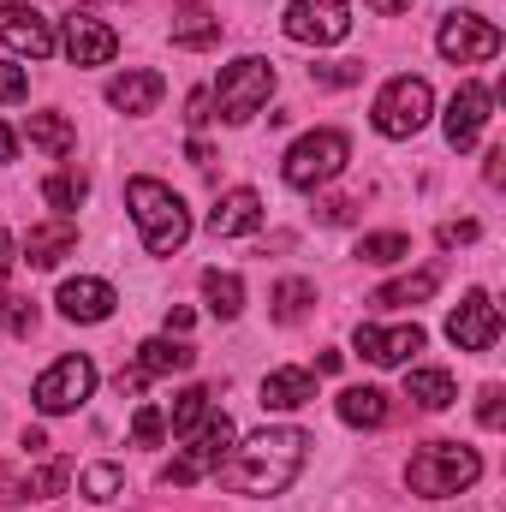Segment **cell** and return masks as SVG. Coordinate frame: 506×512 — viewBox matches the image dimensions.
Segmentation results:
<instances>
[{
    "label": "cell",
    "mask_w": 506,
    "mask_h": 512,
    "mask_svg": "<svg viewBox=\"0 0 506 512\" xmlns=\"http://www.w3.org/2000/svg\"><path fill=\"white\" fill-rule=\"evenodd\" d=\"M304 453H310L304 429H256L251 441L221 465V483L233 495H280L304 471Z\"/></svg>",
    "instance_id": "6da1fadb"
},
{
    "label": "cell",
    "mask_w": 506,
    "mask_h": 512,
    "mask_svg": "<svg viewBox=\"0 0 506 512\" xmlns=\"http://www.w3.org/2000/svg\"><path fill=\"white\" fill-rule=\"evenodd\" d=\"M126 209L131 221H137V233H143V251L149 256H173L185 239H191V209H185V197L173 191V185H161V179H131L126 185Z\"/></svg>",
    "instance_id": "7a4b0ae2"
},
{
    "label": "cell",
    "mask_w": 506,
    "mask_h": 512,
    "mask_svg": "<svg viewBox=\"0 0 506 512\" xmlns=\"http://www.w3.org/2000/svg\"><path fill=\"white\" fill-rule=\"evenodd\" d=\"M477 477H483V459H477V447H465V441H429V447L405 465V483H411V495H423V501L465 495Z\"/></svg>",
    "instance_id": "3957f363"
},
{
    "label": "cell",
    "mask_w": 506,
    "mask_h": 512,
    "mask_svg": "<svg viewBox=\"0 0 506 512\" xmlns=\"http://www.w3.org/2000/svg\"><path fill=\"white\" fill-rule=\"evenodd\" d=\"M268 96H274V66L256 60V54L233 60V66H221V78H215V108H221L227 126L256 120V114L268 108Z\"/></svg>",
    "instance_id": "277c9868"
},
{
    "label": "cell",
    "mask_w": 506,
    "mask_h": 512,
    "mask_svg": "<svg viewBox=\"0 0 506 512\" xmlns=\"http://www.w3.org/2000/svg\"><path fill=\"white\" fill-rule=\"evenodd\" d=\"M346 155H352L346 131H304V137L286 149L280 179H286L292 191H316V185H328V179L346 167Z\"/></svg>",
    "instance_id": "5b68a950"
},
{
    "label": "cell",
    "mask_w": 506,
    "mask_h": 512,
    "mask_svg": "<svg viewBox=\"0 0 506 512\" xmlns=\"http://www.w3.org/2000/svg\"><path fill=\"white\" fill-rule=\"evenodd\" d=\"M233 435H239V429H233V417H227V411H209V417L191 429V447L161 471V483H179V489H185V483H197L203 471H221V465H227V453H233Z\"/></svg>",
    "instance_id": "8992f818"
},
{
    "label": "cell",
    "mask_w": 506,
    "mask_h": 512,
    "mask_svg": "<svg viewBox=\"0 0 506 512\" xmlns=\"http://www.w3.org/2000/svg\"><path fill=\"white\" fill-rule=\"evenodd\" d=\"M429 108H435V96H429V84L423 78H393L387 90L376 96V108H370V120H376L381 137H417V131L429 126Z\"/></svg>",
    "instance_id": "52a82bcc"
},
{
    "label": "cell",
    "mask_w": 506,
    "mask_h": 512,
    "mask_svg": "<svg viewBox=\"0 0 506 512\" xmlns=\"http://www.w3.org/2000/svg\"><path fill=\"white\" fill-rule=\"evenodd\" d=\"M90 393H96V364H90V358H60L54 370H42L36 387H30V399H36V411H42V417L78 411Z\"/></svg>",
    "instance_id": "ba28073f"
},
{
    "label": "cell",
    "mask_w": 506,
    "mask_h": 512,
    "mask_svg": "<svg viewBox=\"0 0 506 512\" xmlns=\"http://www.w3.org/2000/svg\"><path fill=\"white\" fill-rule=\"evenodd\" d=\"M286 36L310 48H334L352 36V6L346 0H292L286 6Z\"/></svg>",
    "instance_id": "9c48e42d"
},
{
    "label": "cell",
    "mask_w": 506,
    "mask_h": 512,
    "mask_svg": "<svg viewBox=\"0 0 506 512\" xmlns=\"http://www.w3.org/2000/svg\"><path fill=\"white\" fill-rule=\"evenodd\" d=\"M435 48H441V60H453V66H477V60H495V54H501V30H495L489 18H477V12H447Z\"/></svg>",
    "instance_id": "30bf717a"
},
{
    "label": "cell",
    "mask_w": 506,
    "mask_h": 512,
    "mask_svg": "<svg viewBox=\"0 0 506 512\" xmlns=\"http://www.w3.org/2000/svg\"><path fill=\"white\" fill-rule=\"evenodd\" d=\"M447 340H453L459 352H495V340H501V310L489 304V292H465V298H459V310L447 316Z\"/></svg>",
    "instance_id": "8fae6325"
},
{
    "label": "cell",
    "mask_w": 506,
    "mask_h": 512,
    "mask_svg": "<svg viewBox=\"0 0 506 512\" xmlns=\"http://www.w3.org/2000/svg\"><path fill=\"white\" fill-rule=\"evenodd\" d=\"M0 42H6L12 54H24V60H48V54H54V24H48L36 6L6 0V6H0Z\"/></svg>",
    "instance_id": "7c38bea8"
},
{
    "label": "cell",
    "mask_w": 506,
    "mask_h": 512,
    "mask_svg": "<svg viewBox=\"0 0 506 512\" xmlns=\"http://www.w3.org/2000/svg\"><path fill=\"white\" fill-rule=\"evenodd\" d=\"M60 42H66V60L72 66H108L120 54V36L102 18H90V12H72L66 30H60Z\"/></svg>",
    "instance_id": "4fadbf2b"
},
{
    "label": "cell",
    "mask_w": 506,
    "mask_h": 512,
    "mask_svg": "<svg viewBox=\"0 0 506 512\" xmlns=\"http://www.w3.org/2000/svg\"><path fill=\"white\" fill-rule=\"evenodd\" d=\"M489 108H495V96L483 90V84H459V96L447 102V143L453 149H471L477 137H483V126H489Z\"/></svg>",
    "instance_id": "5bb4252c"
},
{
    "label": "cell",
    "mask_w": 506,
    "mask_h": 512,
    "mask_svg": "<svg viewBox=\"0 0 506 512\" xmlns=\"http://www.w3.org/2000/svg\"><path fill=\"white\" fill-rule=\"evenodd\" d=\"M352 346H358L370 364L393 370V364H405L411 352H423V328H417V322H399V328H376V322H364Z\"/></svg>",
    "instance_id": "9a60e30c"
},
{
    "label": "cell",
    "mask_w": 506,
    "mask_h": 512,
    "mask_svg": "<svg viewBox=\"0 0 506 512\" xmlns=\"http://www.w3.org/2000/svg\"><path fill=\"white\" fill-rule=\"evenodd\" d=\"M256 227H262V197H256L251 185L221 191V203L209 209V233H215V239H245Z\"/></svg>",
    "instance_id": "2e32d148"
},
{
    "label": "cell",
    "mask_w": 506,
    "mask_h": 512,
    "mask_svg": "<svg viewBox=\"0 0 506 512\" xmlns=\"http://www.w3.org/2000/svg\"><path fill=\"white\" fill-rule=\"evenodd\" d=\"M114 286L108 280H66L60 286V316L66 322H108L114 316Z\"/></svg>",
    "instance_id": "e0dca14e"
},
{
    "label": "cell",
    "mask_w": 506,
    "mask_h": 512,
    "mask_svg": "<svg viewBox=\"0 0 506 512\" xmlns=\"http://www.w3.org/2000/svg\"><path fill=\"white\" fill-rule=\"evenodd\" d=\"M167 96V78L161 72H120L114 84H108V108H120V114H155V102Z\"/></svg>",
    "instance_id": "ac0fdd59"
},
{
    "label": "cell",
    "mask_w": 506,
    "mask_h": 512,
    "mask_svg": "<svg viewBox=\"0 0 506 512\" xmlns=\"http://www.w3.org/2000/svg\"><path fill=\"white\" fill-rule=\"evenodd\" d=\"M197 364V352L185 346V340H143L137 346V376L149 382V376H179V370H191Z\"/></svg>",
    "instance_id": "d6986e66"
},
{
    "label": "cell",
    "mask_w": 506,
    "mask_h": 512,
    "mask_svg": "<svg viewBox=\"0 0 506 512\" xmlns=\"http://www.w3.org/2000/svg\"><path fill=\"white\" fill-rule=\"evenodd\" d=\"M316 399V376L310 370H274L268 382H262V405L268 411H298V405H310Z\"/></svg>",
    "instance_id": "ffe728a7"
},
{
    "label": "cell",
    "mask_w": 506,
    "mask_h": 512,
    "mask_svg": "<svg viewBox=\"0 0 506 512\" xmlns=\"http://www.w3.org/2000/svg\"><path fill=\"white\" fill-rule=\"evenodd\" d=\"M72 245H78V227H72V221H48V227H36V233L24 239V256H30L36 268H54L60 256H72Z\"/></svg>",
    "instance_id": "44dd1931"
},
{
    "label": "cell",
    "mask_w": 506,
    "mask_h": 512,
    "mask_svg": "<svg viewBox=\"0 0 506 512\" xmlns=\"http://www.w3.org/2000/svg\"><path fill=\"white\" fill-rule=\"evenodd\" d=\"M387 411H393V405H387L381 387H346V393H340V417H346L352 429H381Z\"/></svg>",
    "instance_id": "7402d4cb"
},
{
    "label": "cell",
    "mask_w": 506,
    "mask_h": 512,
    "mask_svg": "<svg viewBox=\"0 0 506 512\" xmlns=\"http://www.w3.org/2000/svg\"><path fill=\"white\" fill-rule=\"evenodd\" d=\"M405 393H411L423 411H447V405L459 399V387H453L447 370H411V376H405Z\"/></svg>",
    "instance_id": "603a6c76"
},
{
    "label": "cell",
    "mask_w": 506,
    "mask_h": 512,
    "mask_svg": "<svg viewBox=\"0 0 506 512\" xmlns=\"http://www.w3.org/2000/svg\"><path fill=\"white\" fill-rule=\"evenodd\" d=\"M203 298H209V310H215L221 322H233V316L245 310V280H239V274L209 268V274H203Z\"/></svg>",
    "instance_id": "cb8c5ba5"
},
{
    "label": "cell",
    "mask_w": 506,
    "mask_h": 512,
    "mask_svg": "<svg viewBox=\"0 0 506 512\" xmlns=\"http://www.w3.org/2000/svg\"><path fill=\"white\" fill-rule=\"evenodd\" d=\"M30 143H36L42 155L66 161V155H72V143H78V131L66 126V114H30Z\"/></svg>",
    "instance_id": "d4e9b609"
},
{
    "label": "cell",
    "mask_w": 506,
    "mask_h": 512,
    "mask_svg": "<svg viewBox=\"0 0 506 512\" xmlns=\"http://www.w3.org/2000/svg\"><path fill=\"white\" fill-rule=\"evenodd\" d=\"M435 286H441V274H435V268H423V274H405V280L381 286L370 304H381V310H399V304H423V298H435Z\"/></svg>",
    "instance_id": "484cf974"
},
{
    "label": "cell",
    "mask_w": 506,
    "mask_h": 512,
    "mask_svg": "<svg viewBox=\"0 0 506 512\" xmlns=\"http://www.w3.org/2000/svg\"><path fill=\"white\" fill-rule=\"evenodd\" d=\"M310 304H316V286H310V280H280V286H274V322L292 328V322H304Z\"/></svg>",
    "instance_id": "4316f807"
},
{
    "label": "cell",
    "mask_w": 506,
    "mask_h": 512,
    "mask_svg": "<svg viewBox=\"0 0 506 512\" xmlns=\"http://www.w3.org/2000/svg\"><path fill=\"white\" fill-rule=\"evenodd\" d=\"M209 399H215L209 387H185V393L173 399V435H191V429H197V423H203V417L215 411Z\"/></svg>",
    "instance_id": "83f0119b"
},
{
    "label": "cell",
    "mask_w": 506,
    "mask_h": 512,
    "mask_svg": "<svg viewBox=\"0 0 506 512\" xmlns=\"http://www.w3.org/2000/svg\"><path fill=\"white\" fill-rule=\"evenodd\" d=\"M42 197H48V209L66 215V209H78V203L90 197V179H84V173H54V179L42 185Z\"/></svg>",
    "instance_id": "f1b7e54d"
},
{
    "label": "cell",
    "mask_w": 506,
    "mask_h": 512,
    "mask_svg": "<svg viewBox=\"0 0 506 512\" xmlns=\"http://www.w3.org/2000/svg\"><path fill=\"white\" fill-rule=\"evenodd\" d=\"M0 328H6L12 340H30V334H36V304L18 298V292H0Z\"/></svg>",
    "instance_id": "f546056e"
},
{
    "label": "cell",
    "mask_w": 506,
    "mask_h": 512,
    "mask_svg": "<svg viewBox=\"0 0 506 512\" xmlns=\"http://www.w3.org/2000/svg\"><path fill=\"white\" fill-rule=\"evenodd\" d=\"M66 477H72V471H66L60 459H54V465H42V471H30V477L18 483V501H24V495H30V501H48V495H60V489H66Z\"/></svg>",
    "instance_id": "4dcf8cb0"
},
{
    "label": "cell",
    "mask_w": 506,
    "mask_h": 512,
    "mask_svg": "<svg viewBox=\"0 0 506 512\" xmlns=\"http://www.w3.org/2000/svg\"><path fill=\"white\" fill-rule=\"evenodd\" d=\"M78 489H84L90 501H114V495L126 489V471H120V465H90V471L78 477Z\"/></svg>",
    "instance_id": "1f68e13d"
},
{
    "label": "cell",
    "mask_w": 506,
    "mask_h": 512,
    "mask_svg": "<svg viewBox=\"0 0 506 512\" xmlns=\"http://www.w3.org/2000/svg\"><path fill=\"white\" fill-rule=\"evenodd\" d=\"M358 256H364V262H405V256H411V239H405V233H370V239L358 245Z\"/></svg>",
    "instance_id": "d6a6232c"
},
{
    "label": "cell",
    "mask_w": 506,
    "mask_h": 512,
    "mask_svg": "<svg viewBox=\"0 0 506 512\" xmlns=\"http://www.w3.org/2000/svg\"><path fill=\"white\" fill-rule=\"evenodd\" d=\"M173 42H179V48H209V42H221V18L197 12L191 24H173Z\"/></svg>",
    "instance_id": "836d02e7"
},
{
    "label": "cell",
    "mask_w": 506,
    "mask_h": 512,
    "mask_svg": "<svg viewBox=\"0 0 506 512\" xmlns=\"http://www.w3.org/2000/svg\"><path fill=\"white\" fill-rule=\"evenodd\" d=\"M161 435H167V417H161L155 405H137V417H131V441H137V447H155Z\"/></svg>",
    "instance_id": "e575fe53"
},
{
    "label": "cell",
    "mask_w": 506,
    "mask_h": 512,
    "mask_svg": "<svg viewBox=\"0 0 506 512\" xmlns=\"http://www.w3.org/2000/svg\"><path fill=\"white\" fill-rule=\"evenodd\" d=\"M477 423L483 429H501V387H483L477 393Z\"/></svg>",
    "instance_id": "d590c367"
},
{
    "label": "cell",
    "mask_w": 506,
    "mask_h": 512,
    "mask_svg": "<svg viewBox=\"0 0 506 512\" xmlns=\"http://www.w3.org/2000/svg\"><path fill=\"white\" fill-rule=\"evenodd\" d=\"M24 90H30L24 66H0V102H24Z\"/></svg>",
    "instance_id": "8d00e7d4"
},
{
    "label": "cell",
    "mask_w": 506,
    "mask_h": 512,
    "mask_svg": "<svg viewBox=\"0 0 506 512\" xmlns=\"http://www.w3.org/2000/svg\"><path fill=\"white\" fill-rule=\"evenodd\" d=\"M310 78H322V84H358L364 66H310Z\"/></svg>",
    "instance_id": "74e56055"
},
{
    "label": "cell",
    "mask_w": 506,
    "mask_h": 512,
    "mask_svg": "<svg viewBox=\"0 0 506 512\" xmlns=\"http://www.w3.org/2000/svg\"><path fill=\"white\" fill-rule=\"evenodd\" d=\"M435 239H441L447 251H453V245H471V239H477V221H447V227H441Z\"/></svg>",
    "instance_id": "f35d334b"
},
{
    "label": "cell",
    "mask_w": 506,
    "mask_h": 512,
    "mask_svg": "<svg viewBox=\"0 0 506 512\" xmlns=\"http://www.w3.org/2000/svg\"><path fill=\"white\" fill-rule=\"evenodd\" d=\"M185 120H191V126H209V120H215V114H209V96H203V90L191 96V114H185Z\"/></svg>",
    "instance_id": "ab89813d"
},
{
    "label": "cell",
    "mask_w": 506,
    "mask_h": 512,
    "mask_svg": "<svg viewBox=\"0 0 506 512\" xmlns=\"http://www.w3.org/2000/svg\"><path fill=\"white\" fill-rule=\"evenodd\" d=\"M191 322H197V316H191V310H185V304H173V310H167V334H185V328H191Z\"/></svg>",
    "instance_id": "60d3db41"
},
{
    "label": "cell",
    "mask_w": 506,
    "mask_h": 512,
    "mask_svg": "<svg viewBox=\"0 0 506 512\" xmlns=\"http://www.w3.org/2000/svg\"><path fill=\"white\" fill-rule=\"evenodd\" d=\"M12 262H18V245H12V233H0V280L12 274Z\"/></svg>",
    "instance_id": "b9f144b4"
},
{
    "label": "cell",
    "mask_w": 506,
    "mask_h": 512,
    "mask_svg": "<svg viewBox=\"0 0 506 512\" xmlns=\"http://www.w3.org/2000/svg\"><path fill=\"white\" fill-rule=\"evenodd\" d=\"M364 6H370V12H381V18H399L411 0H364Z\"/></svg>",
    "instance_id": "7bdbcfd3"
},
{
    "label": "cell",
    "mask_w": 506,
    "mask_h": 512,
    "mask_svg": "<svg viewBox=\"0 0 506 512\" xmlns=\"http://www.w3.org/2000/svg\"><path fill=\"white\" fill-rule=\"evenodd\" d=\"M18 155V137H12V126H0V161H12Z\"/></svg>",
    "instance_id": "ee69618b"
},
{
    "label": "cell",
    "mask_w": 506,
    "mask_h": 512,
    "mask_svg": "<svg viewBox=\"0 0 506 512\" xmlns=\"http://www.w3.org/2000/svg\"><path fill=\"white\" fill-rule=\"evenodd\" d=\"M501 161H506V149H489V185H501V173H506Z\"/></svg>",
    "instance_id": "f6af8a7d"
},
{
    "label": "cell",
    "mask_w": 506,
    "mask_h": 512,
    "mask_svg": "<svg viewBox=\"0 0 506 512\" xmlns=\"http://www.w3.org/2000/svg\"><path fill=\"white\" fill-rule=\"evenodd\" d=\"M0 501H18V483H12L6 471H0Z\"/></svg>",
    "instance_id": "bcb514c9"
}]
</instances>
